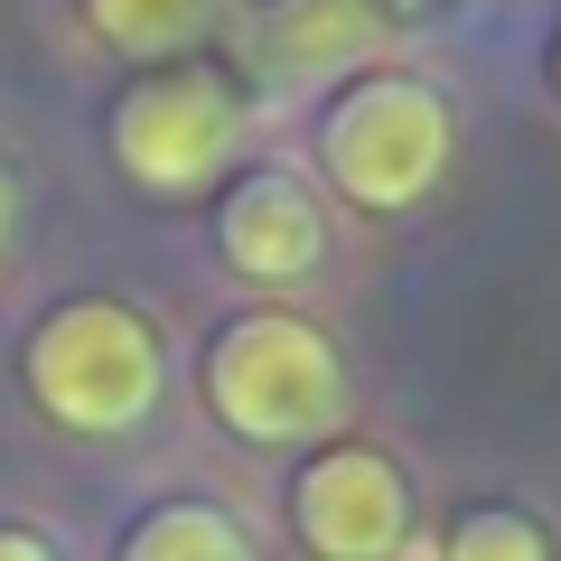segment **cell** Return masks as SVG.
<instances>
[{
  "label": "cell",
  "mask_w": 561,
  "mask_h": 561,
  "mask_svg": "<svg viewBox=\"0 0 561 561\" xmlns=\"http://www.w3.org/2000/svg\"><path fill=\"white\" fill-rule=\"evenodd\" d=\"M0 561H47V542L38 534H0Z\"/></svg>",
  "instance_id": "30bf717a"
},
{
  "label": "cell",
  "mask_w": 561,
  "mask_h": 561,
  "mask_svg": "<svg viewBox=\"0 0 561 561\" xmlns=\"http://www.w3.org/2000/svg\"><path fill=\"white\" fill-rule=\"evenodd\" d=\"M234 131H243V103L216 66H150L113 103V169L150 197H187L234 160Z\"/></svg>",
  "instance_id": "277c9868"
},
{
  "label": "cell",
  "mask_w": 561,
  "mask_h": 561,
  "mask_svg": "<svg viewBox=\"0 0 561 561\" xmlns=\"http://www.w3.org/2000/svg\"><path fill=\"white\" fill-rule=\"evenodd\" d=\"M216 253L262 290H290V280H309L328 262V216L290 169H253L216 206Z\"/></svg>",
  "instance_id": "8992f818"
},
{
  "label": "cell",
  "mask_w": 561,
  "mask_h": 561,
  "mask_svg": "<svg viewBox=\"0 0 561 561\" xmlns=\"http://www.w3.org/2000/svg\"><path fill=\"white\" fill-rule=\"evenodd\" d=\"M449 103L440 84L421 76H356L319 122V160H328V187L365 216H402L440 187L449 169Z\"/></svg>",
  "instance_id": "3957f363"
},
{
  "label": "cell",
  "mask_w": 561,
  "mask_h": 561,
  "mask_svg": "<svg viewBox=\"0 0 561 561\" xmlns=\"http://www.w3.org/2000/svg\"><path fill=\"white\" fill-rule=\"evenodd\" d=\"M122 561H253V542H243V524L225 515V505H150V515L131 524V542H122Z\"/></svg>",
  "instance_id": "52a82bcc"
},
{
  "label": "cell",
  "mask_w": 561,
  "mask_h": 561,
  "mask_svg": "<svg viewBox=\"0 0 561 561\" xmlns=\"http://www.w3.org/2000/svg\"><path fill=\"white\" fill-rule=\"evenodd\" d=\"M84 28H94L103 47H122V57H179L187 38H197L206 0H76Z\"/></svg>",
  "instance_id": "ba28073f"
},
{
  "label": "cell",
  "mask_w": 561,
  "mask_h": 561,
  "mask_svg": "<svg viewBox=\"0 0 561 561\" xmlns=\"http://www.w3.org/2000/svg\"><path fill=\"white\" fill-rule=\"evenodd\" d=\"M28 402H38L57 431H84V440H113V431H140L160 412V328L140 319L131 300H66L28 328Z\"/></svg>",
  "instance_id": "6da1fadb"
},
{
  "label": "cell",
  "mask_w": 561,
  "mask_h": 561,
  "mask_svg": "<svg viewBox=\"0 0 561 561\" xmlns=\"http://www.w3.org/2000/svg\"><path fill=\"white\" fill-rule=\"evenodd\" d=\"M412 496H402V468L365 440H328L309 449L300 486H290V534L319 561H393Z\"/></svg>",
  "instance_id": "5b68a950"
},
{
  "label": "cell",
  "mask_w": 561,
  "mask_h": 561,
  "mask_svg": "<svg viewBox=\"0 0 561 561\" xmlns=\"http://www.w3.org/2000/svg\"><path fill=\"white\" fill-rule=\"evenodd\" d=\"M206 402L253 449H328L346 421V365L290 309H243L206 356Z\"/></svg>",
  "instance_id": "7a4b0ae2"
},
{
  "label": "cell",
  "mask_w": 561,
  "mask_h": 561,
  "mask_svg": "<svg viewBox=\"0 0 561 561\" xmlns=\"http://www.w3.org/2000/svg\"><path fill=\"white\" fill-rule=\"evenodd\" d=\"M10 206H20V187H10V169H0V234H10Z\"/></svg>",
  "instance_id": "8fae6325"
},
{
  "label": "cell",
  "mask_w": 561,
  "mask_h": 561,
  "mask_svg": "<svg viewBox=\"0 0 561 561\" xmlns=\"http://www.w3.org/2000/svg\"><path fill=\"white\" fill-rule=\"evenodd\" d=\"M440 561H552V534H542L524 505H468V515L449 524Z\"/></svg>",
  "instance_id": "9c48e42d"
}]
</instances>
